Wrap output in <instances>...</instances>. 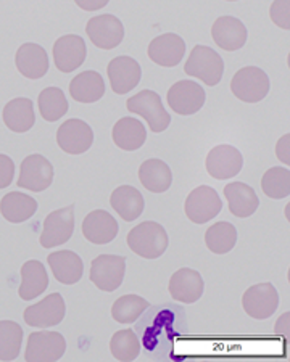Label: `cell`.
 I'll use <instances>...</instances> for the list:
<instances>
[{"instance_id": "obj_25", "label": "cell", "mask_w": 290, "mask_h": 362, "mask_svg": "<svg viewBox=\"0 0 290 362\" xmlns=\"http://www.w3.org/2000/svg\"><path fill=\"white\" fill-rule=\"evenodd\" d=\"M113 144L123 151H136L147 142V129L142 121L131 116H124L115 122L112 131Z\"/></svg>"}, {"instance_id": "obj_19", "label": "cell", "mask_w": 290, "mask_h": 362, "mask_svg": "<svg viewBox=\"0 0 290 362\" xmlns=\"http://www.w3.org/2000/svg\"><path fill=\"white\" fill-rule=\"evenodd\" d=\"M211 37L219 49L237 52L247 44V28L243 23L231 15L218 16L211 26Z\"/></svg>"}, {"instance_id": "obj_24", "label": "cell", "mask_w": 290, "mask_h": 362, "mask_svg": "<svg viewBox=\"0 0 290 362\" xmlns=\"http://www.w3.org/2000/svg\"><path fill=\"white\" fill-rule=\"evenodd\" d=\"M69 95L78 103H95L105 95V81L94 69H87L71 79Z\"/></svg>"}, {"instance_id": "obj_27", "label": "cell", "mask_w": 290, "mask_h": 362, "mask_svg": "<svg viewBox=\"0 0 290 362\" xmlns=\"http://www.w3.org/2000/svg\"><path fill=\"white\" fill-rule=\"evenodd\" d=\"M21 284L18 295L23 301H31L44 293L49 287V276L45 266L37 259H29L21 266Z\"/></svg>"}, {"instance_id": "obj_10", "label": "cell", "mask_w": 290, "mask_h": 362, "mask_svg": "<svg viewBox=\"0 0 290 362\" xmlns=\"http://www.w3.org/2000/svg\"><path fill=\"white\" fill-rule=\"evenodd\" d=\"M57 144L66 155L78 156L86 153L94 144V131L86 121L71 118L62 122L57 131Z\"/></svg>"}, {"instance_id": "obj_26", "label": "cell", "mask_w": 290, "mask_h": 362, "mask_svg": "<svg viewBox=\"0 0 290 362\" xmlns=\"http://www.w3.org/2000/svg\"><path fill=\"white\" fill-rule=\"evenodd\" d=\"M4 124L11 132L25 134L33 129L36 124V113H34V103L26 97H18L10 100L4 107L2 112Z\"/></svg>"}, {"instance_id": "obj_30", "label": "cell", "mask_w": 290, "mask_h": 362, "mask_svg": "<svg viewBox=\"0 0 290 362\" xmlns=\"http://www.w3.org/2000/svg\"><path fill=\"white\" fill-rule=\"evenodd\" d=\"M37 211V202L31 195L10 192L0 200V214L11 224H21L31 219Z\"/></svg>"}, {"instance_id": "obj_4", "label": "cell", "mask_w": 290, "mask_h": 362, "mask_svg": "<svg viewBox=\"0 0 290 362\" xmlns=\"http://www.w3.org/2000/svg\"><path fill=\"white\" fill-rule=\"evenodd\" d=\"M269 78L258 66H243L231 79V92L243 103H260L269 93Z\"/></svg>"}, {"instance_id": "obj_35", "label": "cell", "mask_w": 290, "mask_h": 362, "mask_svg": "<svg viewBox=\"0 0 290 362\" xmlns=\"http://www.w3.org/2000/svg\"><path fill=\"white\" fill-rule=\"evenodd\" d=\"M141 340L132 329L118 330L110 340V351L121 362H131L141 354Z\"/></svg>"}, {"instance_id": "obj_23", "label": "cell", "mask_w": 290, "mask_h": 362, "mask_svg": "<svg viewBox=\"0 0 290 362\" xmlns=\"http://www.w3.org/2000/svg\"><path fill=\"white\" fill-rule=\"evenodd\" d=\"M47 262L54 277L63 285H74L83 277L84 262L74 251L58 250L49 255Z\"/></svg>"}, {"instance_id": "obj_14", "label": "cell", "mask_w": 290, "mask_h": 362, "mask_svg": "<svg viewBox=\"0 0 290 362\" xmlns=\"http://www.w3.org/2000/svg\"><path fill=\"white\" fill-rule=\"evenodd\" d=\"M52 55H54L55 68L60 73L68 74L76 71L79 66H83L87 57L84 39L78 34H65L54 42Z\"/></svg>"}, {"instance_id": "obj_13", "label": "cell", "mask_w": 290, "mask_h": 362, "mask_svg": "<svg viewBox=\"0 0 290 362\" xmlns=\"http://www.w3.org/2000/svg\"><path fill=\"white\" fill-rule=\"evenodd\" d=\"M279 306V293L272 284H257L245 290L242 296V308L247 316L263 320L271 317Z\"/></svg>"}, {"instance_id": "obj_43", "label": "cell", "mask_w": 290, "mask_h": 362, "mask_svg": "<svg viewBox=\"0 0 290 362\" xmlns=\"http://www.w3.org/2000/svg\"><path fill=\"white\" fill-rule=\"evenodd\" d=\"M224 2H239V0H224Z\"/></svg>"}, {"instance_id": "obj_1", "label": "cell", "mask_w": 290, "mask_h": 362, "mask_svg": "<svg viewBox=\"0 0 290 362\" xmlns=\"http://www.w3.org/2000/svg\"><path fill=\"white\" fill-rule=\"evenodd\" d=\"M127 247L132 253L141 256L144 259H156L165 253L168 248V233L165 227L153 223V221H145L137 224L134 229L127 233Z\"/></svg>"}, {"instance_id": "obj_8", "label": "cell", "mask_w": 290, "mask_h": 362, "mask_svg": "<svg viewBox=\"0 0 290 362\" xmlns=\"http://www.w3.org/2000/svg\"><path fill=\"white\" fill-rule=\"evenodd\" d=\"M86 34L100 50H113L124 39V26L118 16L103 13L92 16L86 25Z\"/></svg>"}, {"instance_id": "obj_11", "label": "cell", "mask_w": 290, "mask_h": 362, "mask_svg": "<svg viewBox=\"0 0 290 362\" xmlns=\"http://www.w3.org/2000/svg\"><path fill=\"white\" fill-rule=\"evenodd\" d=\"M74 232V208L65 206L52 211L44 221L39 243L42 248H55L65 245Z\"/></svg>"}, {"instance_id": "obj_15", "label": "cell", "mask_w": 290, "mask_h": 362, "mask_svg": "<svg viewBox=\"0 0 290 362\" xmlns=\"http://www.w3.org/2000/svg\"><path fill=\"white\" fill-rule=\"evenodd\" d=\"M243 156L239 148L228 144H221L208 151L205 168L207 173L216 180H228L236 177L242 171Z\"/></svg>"}, {"instance_id": "obj_12", "label": "cell", "mask_w": 290, "mask_h": 362, "mask_svg": "<svg viewBox=\"0 0 290 362\" xmlns=\"http://www.w3.org/2000/svg\"><path fill=\"white\" fill-rule=\"evenodd\" d=\"M54 176L55 173L52 163L42 155L33 153L21 161L20 176L16 184L21 189L31 192H44L54 182Z\"/></svg>"}, {"instance_id": "obj_22", "label": "cell", "mask_w": 290, "mask_h": 362, "mask_svg": "<svg viewBox=\"0 0 290 362\" xmlns=\"http://www.w3.org/2000/svg\"><path fill=\"white\" fill-rule=\"evenodd\" d=\"M83 235L94 245H107L118 235V223L105 209H95L83 221Z\"/></svg>"}, {"instance_id": "obj_36", "label": "cell", "mask_w": 290, "mask_h": 362, "mask_svg": "<svg viewBox=\"0 0 290 362\" xmlns=\"http://www.w3.org/2000/svg\"><path fill=\"white\" fill-rule=\"evenodd\" d=\"M261 190L272 200H282L290 195V171L287 168L274 166L261 177Z\"/></svg>"}, {"instance_id": "obj_31", "label": "cell", "mask_w": 290, "mask_h": 362, "mask_svg": "<svg viewBox=\"0 0 290 362\" xmlns=\"http://www.w3.org/2000/svg\"><path fill=\"white\" fill-rule=\"evenodd\" d=\"M139 180L152 194H163L173 184V173L163 160H145L139 168Z\"/></svg>"}, {"instance_id": "obj_34", "label": "cell", "mask_w": 290, "mask_h": 362, "mask_svg": "<svg viewBox=\"0 0 290 362\" xmlns=\"http://www.w3.org/2000/svg\"><path fill=\"white\" fill-rule=\"evenodd\" d=\"M149 309V301L139 295H123L113 303L112 317L118 324H134Z\"/></svg>"}, {"instance_id": "obj_37", "label": "cell", "mask_w": 290, "mask_h": 362, "mask_svg": "<svg viewBox=\"0 0 290 362\" xmlns=\"http://www.w3.org/2000/svg\"><path fill=\"white\" fill-rule=\"evenodd\" d=\"M23 329L13 320H0V361H13L20 356Z\"/></svg>"}, {"instance_id": "obj_39", "label": "cell", "mask_w": 290, "mask_h": 362, "mask_svg": "<svg viewBox=\"0 0 290 362\" xmlns=\"http://www.w3.org/2000/svg\"><path fill=\"white\" fill-rule=\"evenodd\" d=\"M15 176V163L10 156L0 153V190L7 189Z\"/></svg>"}, {"instance_id": "obj_28", "label": "cell", "mask_w": 290, "mask_h": 362, "mask_svg": "<svg viewBox=\"0 0 290 362\" xmlns=\"http://www.w3.org/2000/svg\"><path fill=\"white\" fill-rule=\"evenodd\" d=\"M110 204L126 223H132L144 213L145 202L141 192L132 185H120L110 195Z\"/></svg>"}, {"instance_id": "obj_5", "label": "cell", "mask_w": 290, "mask_h": 362, "mask_svg": "<svg viewBox=\"0 0 290 362\" xmlns=\"http://www.w3.org/2000/svg\"><path fill=\"white\" fill-rule=\"evenodd\" d=\"M126 272V258L118 255H100L91 262L89 279L98 290L112 291L118 290L123 284Z\"/></svg>"}, {"instance_id": "obj_41", "label": "cell", "mask_w": 290, "mask_h": 362, "mask_svg": "<svg viewBox=\"0 0 290 362\" xmlns=\"http://www.w3.org/2000/svg\"><path fill=\"white\" fill-rule=\"evenodd\" d=\"M110 0H74L81 10L84 11H97L105 8Z\"/></svg>"}, {"instance_id": "obj_21", "label": "cell", "mask_w": 290, "mask_h": 362, "mask_svg": "<svg viewBox=\"0 0 290 362\" xmlns=\"http://www.w3.org/2000/svg\"><path fill=\"white\" fill-rule=\"evenodd\" d=\"M15 66L26 79H40L49 71V55L42 45L26 42L15 54Z\"/></svg>"}, {"instance_id": "obj_6", "label": "cell", "mask_w": 290, "mask_h": 362, "mask_svg": "<svg viewBox=\"0 0 290 362\" xmlns=\"http://www.w3.org/2000/svg\"><path fill=\"white\" fill-rule=\"evenodd\" d=\"M207 95L203 87L190 79L174 83L166 93V102L174 113L179 116H190L199 113L205 105Z\"/></svg>"}, {"instance_id": "obj_7", "label": "cell", "mask_w": 290, "mask_h": 362, "mask_svg": "<svg viewBox=\"0 0 290 362\" xmlns=\"http://www.w3.org/2000/svg\"><path fill=\"white\" fill-rule=\"evenodd\" d=\"M223 208V202L213 187L200 185L187 195L184 202V211L194 224H205L216 218Z\"/></svg>"}, {"instance_id": "obj_40", "label": "cell", "mask_w": 290, "mask_h": 362, "mask_svg": "<svg viewBox=\"0 0 290 362\" xmlns=\"http://www.w3.org/2000/svg\"><path fill=\"white\" fill-rule=\"evenodd\" d=\"M276 156L277 160L284 165H290V134H284V136L277 140L276 144Z\"/></svg>"}, {"instance_id": "obj_17", "label": "cell", "mask_w": 290, "mask_h": 362, "mask_svg": "<svg viewBox=\"0 0 290 362\" xmlns=\"http://www.w3.org/2000/svg\"><path fill=\"white\" fill-rule=\"evenodd\" d=\"M110 87L116 95H124L136 89L141 83L142 69L132 57L120 55L110 60L107 66Z\"/></svg>"}, {"instance_id": "obj_29", "label": "cell", "mask_w": 290, "mask_h": 362, "mask_svg": "<svg viewBox=\"0 0 290 362\" xmlns=\"http://www.w3.org/2000/svg\"><path fill=\"white\" fill-rule=\"evenodd\" d=\"M224 197L228 208L236 218H250L260 206V200L250 185L243 182H229L224 185Z\"/></svg>"}, {"instance_id": "obj_42", "label": "cell", "mask_w": 290, "mask_h": 362, "mask_svg": "<svg viewBox=\"0 0 290 362\" xmlns=\"http://www.w3.org/2000/svg\"><path fill=\"white\" fill-rule=\"evenodd\" d=\"M289 319H290V314L289 313H286V314H282V316L279 317V320H277L276 322V327H274V332L276 334H279V335H282V337H287L289 335Z\"/></svg>"}, {"instance_id": "obj_16", "label": "cell", "mask_w": 290, "mask_h": 362, "mask_svg": "<svg viewBox=\"0 0 290 362\" xmlns=\"http://www.w3.org/2000/svg\"><path fill=\"white\" fill-rule=\"evenodd\" d=\"M65 313L66 306L63 296L60 293H50L36 305L28 306L23 313V319L29 327L49 329V327L60 324L65 317Z\"/></svg>"}, {"instance_id": "obj_32", "label": "cell", "mask_w": 290, "mask_h": 362, "mask_svg": "<svg viewBox=\"0 0 290 362\" xmlns=\"http://www.w3.org/2000/svg\"><path fill=\"white\" fill-rule=\"evenodd\" d=\"M37 107L40 118L47 122H57L68 113V100L58 87H45L37 97Z\"/></svg>"}, {"instance_id": "obj_2", "label": "cell", "mask_w": 290, "mask_h": 362, "mask_svg": "<svg viewBox=\"0 0 290 362\" xmlns=\"http://www.w3.org/2000/svg\"><path fill=\"white\" fill-rule=\"evenodd\" d=\"M184 73L190 78L200 79L208 87L221 83L224 74V62L218 52L208 45H195L184 65Z\"/></svg>"}, {"instance_id": "obj_18", "label": "cell", "mask_w": 290, "mask_h": 362, "mask_svg": "<svg viewBox=\"0 0 290 362\" xmlns=\"http://www.w3.org/2000/svg\"><path fill=\"white\" fill-rule=\"evenodd\" d=\"M147 55L155 65L161 68H174L182 62L185 55V42L174 33H165L156 36L149 44Z\"/></svg>"}, {"instance_id": "obj_38", "label": "cell", "mask_w": 290, "mask_h": 362, "mask_svg": "<svg viewBox=\"0 0 290 362\" xmlns=\"http://www.w3.org/2000/svg\"><path fill=\"white\" fill-rule=\"evenodd\" d=\"M269 18L277 28L290 29V0H274L269 7Z\"/></svg>"}, {"instance_id": "obj_20", "label": "cell", "mask_w": 290, "mask_h": 362, "mask_svg": "<svg viewBox=\"0 0 290 362\" xmlns=\"http://www.w3.org/2000/svg\"><path fill=\"white\" fill-rule=\"evenodd\" d=\"M168 290L174 301L182 303V305H192L202 298L205 282H203L200 272L190 269V267H181L171 276Z\"/></svg>"}, {"instance_id": "obj_9", "label": "cell", "mask_w": 290, "mask_h": 362, "mask_svg": "<svg viewBox=\"0 0 290 362\" xmlns=\"http://www.w3.org/2000/svg\"><path fill=\"white\" fill-rule=\"evenodd\" d=\"M66 351V341L58 332H33L28 337L25 359L28 362H55Z\"/></svg>"}, {"instance_id": "obj_33", "label": "cell", "mask_w": 290, "mask_h": 362, "mask_svg": "<svg viewBox=\"0 0 290 362\" xmlns=\"http://www.w3.org/2000/svg\"><path fill=\"white\" fill-rule=\"evenodd\" d=\"M237 243V229L231 223H221L213 224L208 227L205 232V245L207 248L214 255H226L234 250Z\"/></svg>"}, {"instance_id": "obj_3", "label": "cell", "mask_w": 290, "mask_h": 362, "mask_svg": "<svg viewBox=\"0 0 290 362\" xmlns=\"http://www.w3.org/2000/svg\"><path fill=\"white\" fill-rule=\"evenodd\" d=\"M126 110L144 118L149 124V129L155 134L165 132L171 124V115L166 112L161 97L150 89H144L127 98Z\"/></svg>"}]
</instances>
